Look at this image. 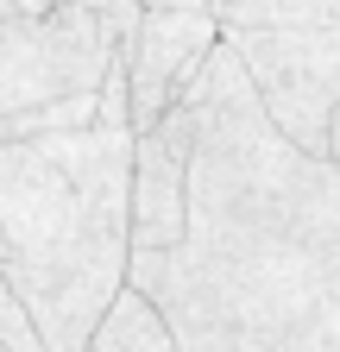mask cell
<instances>
[{
  "instance_id": "obj_1",
  "label": "cell",
  "mask_w": 340,
  "mask_h": 352,
  "mask_svg": "<svg viewBox=\"0 0 340 352\" xmlns=\"http://www.w3.org/2000/svg\"><path fill=\"white\" fill-rule=\"evenodd\" d=\"M183 233L126 245L177 352H334L340 346V170L290 145L215 38L177 88Z\"/></svg>"
},
{
  "instance_id": "obj_2",
  "label": "cell",
  "mask_w": 340,
  "mask_h": 352,
  "mask_svg": "<svg viewBox=\"0 0 340 352\" xmlns=\"http://www.w3.org/2000/svg\"><path fill=\"white\" fill-rule=\"evenodd\" d=\"M126 157L120 51L95 88V120L0 139V277L25 302L45 352H82L126 271Z\"/></svg>"
},
{
  "instance_id": "obj_3",
  "label": "cell",
  "mask_w": 340,
  "mask_h": 352,
  "mask_svg": "<svg viewBox=\"0 0 340 352\" xmlns=\"http://www.w3.org/2000/svg\"><path fill=\"white\" fill-rule=\"evenodd\" d=\"M208 13L271 126L290 145L334 157L340 0H208Z\"/></svg>"
},
{
  "instance_id": "obj_4",
  "label": "cell",
  "mask_w": 340,
  "mask_h": 352,
  "mask_svg": "<svg viewBox=\"0 0 340 352\" xmlns=\"http://www.w3.org/2000/svg\"><path fill=\"white\" fill-rule=\"evenodd\" d=\"M114 51L120 32L82 0H51L38 13H0V113L95 88Z\"/></svg>"
},
{
  "instance_id": "obj_5",
  "label": "cell",
  "mask_w": 340,
  "mask_h": 352,
  "mask_svg": "<svg viewBox=\"0 0 340 352\" xmlns=\"http://www.w3.org/2000/svg\"><path fill=\"white\" fill-rule=\"evenodd\" d=\"M215 44L208 7H139V19L120 32V76H126V120L151 126L177 88L195 76L202 51Z\"/></svg>"
},
{
  "instance_id": "obj_6",
  "label": "cell",
  "mask_w": 340,
  "mask_h": 352,
  "mask_svg": "<svg viewBox=\"0 0 340 352\" xmlns=\"http://www.w3.org/2000/svg\"><path fill=\"white\" fill-rule=\"evenodd\" d=\"M183 233V145L164 126H133L126 157V245H170Z\"/></svg>"
},
{
  "instance_id": "obj_7",
  "label": "cell",
  "mask_w": 340,
  "mask_h": 352,
  "mask_svg": "<svg viewBox=\"0 0 340 352\" xmlns=\"http://www.w3.org/2000/svg\"><path fill=\"white\" fill-rule=\"evenodd\" d=\"M82 352H177V340H170V321L158 315V302L120 277L101 302V315L89 321Z\"/></svg>"
},
{
  "instance_id": "obj_8",
  "label": "cell",
  "mask_w": 340,
  "mask_h": 352,
  "mask_svg": "<svg viewBox=\"0 0 340 352\" xmlns=\"http://www.w3.org/2000/svg\"><path fill=\"white\" fill-rule=\"evenodd\" d=\"M0 346H7V352H45V346H38L32 315H25V302L13 296V283H7V277H0Z\"/></svg>"
},
{
  "instance_id": "obj_9",
  "label": "cell",
  "mask_w": 340,
  "mask_h": 352,
  "mask_svg": "<svg viewBox=\"0 0 340 352\" xmlns=\"http://www.w3.org/2000/svg\"><path fill=\"white\" fill-rule=\"evenodd\" d=\"M139 7H208V0H139Z\"/></svg>"
}]
</instances>
